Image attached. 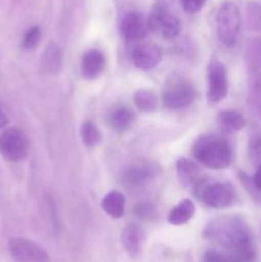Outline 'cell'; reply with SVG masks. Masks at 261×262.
<instances>
[{
  "label": "cell",
  "instance_id": "cell-12",
  "mask_svg": "<svg viewBox=\"0 0 261 262\" xmlns=\"http://www.w3.org/2000/svg\"><path fill=\"white\" fill-rule=\"evenodd\" d=\"M105 66L104 54L97 49H90L82 56L81 72L87 79H94L101 74Z\"/></svg>",
  "mask_w": 261,
  "mask_h": 262
},
{
  "label": "cell",
  "instance_id": "cell-24",
  "mask_svg": "<svg viewBox=\"0 0 261 262\" xmlns=\"http://www.w3.org/2000/svg\"><path fill=\"white\" fill-rule=\"evenodd\" d=\"M246 13H247L248 28L251 31H261V3H247Z\"/></svg>",
  "mask_w": 261,
  "mask_h": 262
},
{
  "label": "cell",
  "instance_id": "cell-21",
  "mask_svg": "<svg viewBox=\"0 0 261 262\" xmlns=\"http://www.w3.org/2000/svg\"><path fill=\"white\" fill-rule=\"evenodd\" d=\"M246 56L252 71H261V37H252L247 41Z\"/></svg>",
  "mask_w": 261,
  "mask_h": 262
},
{
  "label": "cell",
  "instance_id": "cell-18",
  "mask_svg": "<svg viewBox=\"0 0 261 262\" xmlns=\"http://www.w3.org/2000/svg\"><path fill=\"white\" fill-rule=\"evenodd\" d=\"M41 67L46 73H58L61 67V50L56 43L50 42L41 56Z\"/></svg>",
  "mask_w": 261,
  "mask_h": 262
},
{
  "label": "cell",
  "instance_id": "cell-17",
  "mask_svg": "<svg viewBox=\"0 0 261 262\" xmlns=\"http://www.w3.org/2000/svg\"><path fill=\"white\" fill-rule=\"evenodd\" d=\"M177 171H178L179 179L186 186L197 187L201 182L200 179V169L193 161L188 159H181L177 163Z\"/></svg>",
  "mask_w": 261,
  "mask_h": 262
},
{
  "label": "cell",
  "instance_id": "cell-27",
  "mask_svg": "<svg viewBox=\"0 0 261 262\" xmlns=\"http://www.w3.org/2000/svg\"><path fill=\"white\" fill-rule=\"evenodd\" d=\"M206 0H181L182 8L187 13H197L202 7H204Z\"/></svg>",
  "mask_w": 261,
  "mask_h": 262
},
{
  "label": "cell",
  "instance_id": "cell-31",
  "mask_svg": "<svg viewBox=\"0 0 261 262\" xmlns=\"http://www.w3.org/2000/svg\"><path fill=\"white\" fill-rule=\"evenodd\" d=\"M7 124H8V117L4 113V110L2 109V106H0V129H3Z\"/></svg>",
  "mask_w": 261,
  "mask_h": 262
},
{
  "label": "cell",
  "instance_id": "cell-23",
  "mask_svg": "<svg viewBox=\"0 0 261 262\" xmlns=\"http://www.w3.org/2000/svg\"><path fill=\"white\" fill-rule=\"evenodd\" d=\"M81 136L82 141H83L87 147H94V146L99 145L100 140H101L100 130L97 129V127L92 122H84L82 124Z\"/></svg>",
  "mask_w": 261,
  "mask_h": 262
},
{
  "label": "cell",
  "instance_id": "cell-7",
  "mask_svg": "<svg viewBox=\"0 0 261 262\" xmlns=\"http://www.w3.org/2000/svg\"><path fill=\"white\" fill-rule=\"evenodd\" d=\"M9 252L17 262H50V256L40 245L26 238L10 239Z\"/></svg>",
  "mask_w": 261,
  "mask_h": 262
},
{
  "label": "cell",
  "instance_id": "cell-9",
  "mask_svg": "<svg viewBox=\"0 0 261 262\" xmlns=\"http://www.w3.org/2000/svg\"><path fill=\"white\" fill-rule=\"evenodd\" d=\"M200 193L202 201L212 209H225L230 206L235 199L232 187L223 183L206 184L202 187Z\"/></svg>",
  "mask_w": 261,
  "mask_h": 262
},
{
  "label": "cell",
  "instance_id": "cell-19",
  "mask_svg": "<svg viewBox=\"0 0 261 262\" xmlns=\"http://www.w3.org/2000/svg\"><path fill=\"white\" fill-rule=\"evenodd\" d=\"M248 104L252 112L261 118V71H252L248 87Z\"/></svg>",
  "mask_w": 261,
  "mask_h": 262
},
{
  "label": "cell",
  "instance_id": "cell-30",
  "mask_svg": "<svg viewBox=\"0 0 261 262\" xmlns=\"http://www.w3.org/2000/svg\"><path fill=\"white\" fill-rule=\"evenodd\" d=\"M252 152L255 154L257 158L261 159V137L256 138L255 141H252Z\"/></svg>",
  "mask_w": 261,
  "mask_h": 262
},
{
  "label": "cell",
  "instance_id": "cell-29",
  "mask_svg": "<svg viewBox=\"0 0 261 262\" xmlns=\"http://www.w3.org/2000/svg\"><path fill=\"white\" fill-rule=\"evenodd\" d=\"M252 183H253V186L258 189V191H261V164L258 165L257 170H256L255 176H253Z\"/></svg>",
  "mask_w": 261,
  "mask_h": 262
},
{
  "label": "cell",
  "instance_id": "cell-16",
  "mask_svg": "<svg viewBox=\"0 0 261 262\" xmlns=\"http://www.w3.org/2000/svg\"><path fill=\"white\" fill-rule=\"evenodd\" d=\"M107 123L113 129L118 130V132H124L132 125L133 114L128 107L117 106L110 110L109 115H107Z\"/></svg>",
  "mask_w": 261,
  "mask_h": 262
},
{
  "label": "cell",
  "instance_id": "cell-3",
  "mask_svg": "<svg viewBox=\"0 0 261 262\" xmlns=\"http://www.w3.org/2000/svg\"><path fill=\"white\" fill-rule=\"evenodd\" d=\"M242 27V15L240 8L232 2L220 5L216 14V32L220 42L225 46H234Z\"/></svg>",
  "mask_w": 261,
  "mask_h": 262
},
{
  "label": "cell",
  "instance_id": "cell-22",
  "mask_svg": "<svg viewBox=\"0 0 261 262\" xmlns=\"http://www.w3.org/2000/svg\"><path fill=\"white\" fill-rule=\"evenodd\" d=\"M219 122L229 130H240L245 127L246 120L237 110H224L219 114Z\"/></svg>",
  "mask_w": 261,
  "mask_h": 262
},
{
  "label": "cell",
  "instance_id": "cell-4",
  "mask_svg": "<svg viewBox=\"0 0 261 262\" xmlns=\"http://www.w3.org/2000/svg\"><path fill=\"white\" fill-rule=\"evenodd\" d=\"M147 28L164 38H174L179 35L181 22L165 5L158 3L150 13Z\"/></svg>",
  "mask_w": 261,
  "mask_h": 262
},
{
  "label": "cell",
  "instance_id": "cell-8",
  "mask_svg": "<svg viewBox=\"0 0 261 262\" xmlns=\"http://www.w3.org/2000/svg\"><path fill=\"white\" fill-rule=\"evenodd\" d=\"M228 94V76L225 66L220 61H211L207 71V100L210 102L222 101Z\"/></svg>",
  "mask_w": 261,
  "mask_h": 262
},
{
  "label": "cell",
  "instance_id": "cell-6",
  "mask_svg": "<svg viewBox=\"0 0 261 262\" xmlns=\"http://www.w3.org/2000/svg\"><path fill=\"white\" fill-rule=\"evenodd\" d=\"M27 136L19 128H9L0 135V154L8 161H19L27 156Z\"/></svg>",
  "mask_w": 261,
  "mask_h": 262
},
{
  "label": "cell",
  "instance_id": "cell-1",
  "mask_svg": "<svg viewBox=\"0 0 261 262\" xmlns=\"http://www.w3.org/2000/svg\"><path fill=\"white\" fill-rule=\"evenodd\" d=\"M206 237L216 239L227 248L229 262H251L255 250L250 230L240 217H223L211 223L205 232Z\"/></svg>",
  "mask_w": 261,
  "mask_h": 262
},
{
  "label": "cell",
  "instance_id": "cell-5",
  "mask_svg": "<svg viewBox=\"0 0 261 262\" xmlns=\"http://www.w3.org/2000/svg\"><path fill=\"white\" fill-rule=\"evenodd\" d=\"M194 89L188 81L173 78L168 81L163 90V104L169 109H182L193 101Z\"/></svg>",
  "mask_w": 261,
  "mask_h": 262
},
{
  "label": "cell",
  "instance_id": "cell-13",
  "mask_svg": "<svg viewBox=\"0 0 261 262\" xmlns=\"http://www.w3.org/2000/svg\"><path fill=\"white\" fill-rule=\"evenodd\" d=\"M143 239V230L137 224H128L123 229L122 243L130 256H136L140 252L141 243Z\"/></svg>",
  "mask_w": 261,
  "mask_h": 262
},
{
  "label": "cell",
  "instance_id": "cell-14",
  "mask_svg": "<svg viewBox=\"0 0 261 262\" xmlns=\"http://www.w3.org/2000/svg\"><path fill=\"white\" fill-rule=\"evenodd\" d=\"M194 210H196V207H194L193 201H191V200L188 199L182 200L177 206H174L173 209L169 211V224L177 225V227H178V225L186 224V223H188L189 220L193 217Z\"/></svg>",
  "mask_w": 261,
  "mask_h": 262
},
{
  "label": "cell",
  "instance_id": "cell-15",
  "mask_svg": "<svg viewBox=\"0 0 261 262\" xmlns=\"http://www.w3.org/2000/svg\"><path fill=\"white\" fill-rule=\"evenodd\" d=\"M101 206L104 211L110 217L119 219L124 215L125 211V199L120 192L110 191L104 196L101 201Z\"/></svg>",
  "mask_w": 261,
  "mask_h": 262
},
{
  "label": "cell",
  "instance_id": "cell-2",
  "mask_svg": "<svg viewBox=\"0 0 261 262\" xmlns=\"http://www.w3.org/2000/svg\"><path fill=\"white\" fill-rule=\"evenodd\" d=\"M193 155L202 165L209 169H225L233 159L229 143L217 136H204L193 146Z\"/></svg>",
  "mask_w": 261,
  "mask_h": 262
},
{
  "label": "cell",
  "instance_id": "cell-26",
  "mask_svg": "<svg viewBox=\"0 0 261 262\" xmlns=\"http://www.w3.org/2000/svg\"><path fill=\"white\" fill-rule=\"evenodd\" d=\"M41 38V30L40 27L35 26V27H31L30 30L26 32L25 37H23V48L27 49V50H32L36 46L38 45Z\"/></svg>",
  "mask_w": 261,
  "mask_h": 262
},
{
  "label": "cell",
  "instance_id": "cell-28",
  "mask_svg": "<svg viewBox=\"0 0 261 262\" xmlns=\"http://www.w3.org/2000/svg\"><path fill=\"white\" fill-rule=\"evenodd\" d=\"M202 262H229L227 256L216 251H207L202 256Z\"/></svg>",
  "mask_w": 261,
  "mask_h": 262
},
{
  "label": "cell",
  "instance_id": "cell-11",
  "mask_svg": "<svg viewBox=\"0 0 261 262\" xmlns=\"http://www.w3.org/2000/svg\"><path fill=\"white\" fill-rule=\"evenodd\" d=\"M132 60L133 64L141 71H150L160 63L161 51L154 43H141L133 50Z\"/></svg>",
  "mask_w": 261,
  "mask_h": 262
},
{
  "label": "cell",
  "instance_id": "cell-20",
  "mask_svg": "<svg viewBox=\"0 0 261 262\" xmlns=\"http://www.w3.org/2000/svg\"><path fill=\"white\" fill-rule=\"evenodd\" d=\"M135 104L141 112L153 113L158 107L159 100L154 92L148 91V90H140L135 95Z\"/></svg>",
  "mask_w": 261,
  "mask_h": 262
},
{
  "label": "cell",
  "instance_id": "cell-25",
  "mask_svg": "<svg viewBox=\"0 0 261 262\" xmlns=\"http://www.w3.org/2000/svg\"><path fill=\"white\" fill-rule=\"evenodd\" d=\"M148 178H150V171L145 166H133L125 174V182L129 186H140V184L145 183Z\"/></svg>",
  "mask_w": 261,
  "mask_h": 262
},
{
  "label": "cell",
  "instance_id": "cell-10",
  "mask_svg": "<svg viewBox=\"0 0 261 262\" xmlns=\"http://www.w3.org/2000/svg\"><path fill=\"white\" fill-rule=\"evenodd\" d=\"M147 22L138 12H128L120 22V32L128 41H138L147 33Z\"/></svg>",
  "mask_w": 261,
  "mask_h": 262
}]
</instances>
